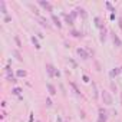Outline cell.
Here are the masks:
<instances>
[{
    "instance_id": "obj_1",
    "label": "cell",
    "mask_w": 122,
    "mask_h": 122,
    "mask_svg": "<svg viewBox=\"0 0 122 122\" xmlns=\"http://www.w3.org/2000/svg\"><path fill=\"white\" fill-rule=\"evenodd\" d=\"M101 98H102V101H103L105 105H112V103H113V98H112V95H111L108 91H105V89L101 92Z\"/></svg>"
},
{
    "instance_id": "obj_2",
    "label": "cell",
    "mask_w": 122,
    "mask_h": 122,
    "mask_svg": "<svg viewBox=\"0 0 122 122\" xmlns=\"http://www.w3.org/2000/svg\"><path fill=\"white\" fill-rule=\"evenodd\" d=\"M76 53H78V56H79L81 59H83V60L89 59V52H88L86 49H83V47H78V49H76Z\"/></svg>"
},
{
    "instance_id": "obj_3",
    "label": "cell",
    "mask_w": 122,
    "mask_h": 122,
    "mask_svg": "<svg viewBox=\"0 0 122 122\" xmlns=\"http://www.w3.org/2000/svg\"><path fill=\"white\" fill-rule=\"evenodd\" d=\"M37 3H39V5H40V6H42L43 9H46L47 12H52V10H53V7H52V5H50V3L47 2V0H39V2H37Z\"/></svg>"
},
{
    "instance_id": "obj_4",
    "label": "cell",
    "mask_w": 122,
    "mask_h": 122,
    "mask_svg": "<svg viewBox=\"0 0 122 122\" xmlns=\"http://www.w3.org/2000/svg\"><path fill=\"white\" fill-rule=\"evenodd\" d=\"M111 35H112V42H113V45H115L116 47H121V46H122V40L119 39V36L115 35V33H111Z\"/></svg>"
},
{
    "instance_id": "obj_5",
    "label": "cell",
    "mask_w": 122,
    "mask_h": 122,
    "mask_svg": "<svg viewBox=\"0 0 122 122\" xmlns=\"http://www.w3.org/2000/svg\"><path fill=\"white\" fill-rule=\"evenodd\" d=\"M55 66L53 65H50V63H46V72L49 73V76L50 78H55Z\"/></svg>"
},
{
    "instance_id": "obj_6",
    "label": "cell",
    "mask_w": 122,
    "mask_h": 122,
    "mask_svg": "<svg viewBox=\"0 0 122 122\" xmlns=\"http://www.w3.org/2000/svg\"><path fill=\"white\" fill-rule=\"evenodd\" d=\"M50 17H52V22L55 23V26H56L57 29H62V23H60V20H59V17H57L56 15H52Z\"/></svg>"
},
{
    "instance_id": "obj_7",
    "label": "cell",
    "mask_w": 122,
    "mask_h": 122,
    "mask_svg": "<svg viewBox=\"0 0 122 122\" xmlns=\"http://www.w3.org/2000/svg\"><path fill=\"white\" fill-rule=\"evenodd\" d=\"M95 26H96L98 29H101V30H103V29H105V26H103V23H102V19H101L99 16H96V17H95Z\"/></svg>"
},
{
    "instance_id": "obj_8",
    "label": "cell",
    "mask_w": 122,
    "mask_h": 122,
    "mask_svg": "<svg viewBox=\"0 0 122 122\" xmlns=\"http://www.w3.org/2000/svg\"><path fill=\"white\" fill-rule=\"evenodd\" d=\"M98 119H101V121H103V122H106V119H108V116H106V111L103 109V108H99V118Z\"/></svg>"
},
{
    "instance_id": "obj_9",
    "label": "cell",
    "mask_w": 122,
    "mask_h": 122,
    "mask_svg": "<svg viewBox=\"0 0 122 122\" xmlns=\"http://www.w3.org/2000/svg\"><path fill=\"white\" fill-rule=\"evenodd\" d=\"M39 22H40V25H42V26H45V27H50V23H49V20H47L46 17L39 16Z\"/></svg>"
},
{
    "instance_id": "obj_10",
    "label": "cell",
    "mask_w": 122,
    "mask_h": 122,
    "mask_svg": "<svg viewBox=\"0 0 122 122\" xmlns=\"http://www.w3.org/2000/svg\"><path fill=\"white\" fill-rule=\"evenodd\" d=\"M46 88H47V91H49V95H52V96H53V95H56V93H57V92H56V88H55L52 83H47V85H46Z\"/></svg>"
},
{
    "instance_id": "obj_11",
    "label": "cell",
    "mask_w": 122,
    "mask_h": 122,
    "mask_svg": "<svg viewBox=\"0 0 122 122\" xmlns=\"http://www.w3.org/2000/svg\"><path fill=\"white\" fill-rule=\"evenodd\" d=\"M63 17H65V22H66L69 26H72V25H73V22H75V20L71 17V15H65V13H63Z\"/></svg>"
},
{
    "instance_id": "obj_12",
    "label": "cell",
    "mask_w": 122,
    "mask_h": 122,
    "mask_svg": "<svg viewBox=\"0 0 122 122\" xmlns=\"http://www.w3.org/2000/svg\"><path fill=\"white\" fill-rule=\"evenodd\" d=\"M12 55H13L17 60H20V62L23 60V57H22V55H20V52H19V50H16V49H15V50H12Z\"/></svg>"
},
{
    "instance_id": "obj_13",
    "label": "cell",
    "mask_w": 122,
    "mask_h": 122,
    "mask_svg": "<svg viewBox=\"0 0 122 122\" xmlns=\"http://www.w3.org/2000/svg\"><path fill=\"white\" fill-rule=\"evenodd\" d=\"M32 43H33V45H35V47H36V49H37V50H39V49H40V47H42V46H40V43H39V40H37V37H36V36H32Z\"/></svg>"
},
{
    "instance_id": "obj_14",
    "label": "cell",
    "mask_w": 122,
    "mask_h": 122,
    "mask_svg": "<svg viewBox=\"0 0 122 122\" xmlns=\"http://www.w3.org/2000/svg\"><path fill=\"white\" fill-rule=\"evenodd\" d=\"M119 73H121V68H115V69H112V71H111V73H109V75H111V78H115V76H118Z\"/></svg>"
},
{
    "instance_id": "obj_15",
    "label": "cell",
    "mask_w": 122,
    "mask_h": 122,
    "mask_svg": "<svg viewBox=\"0 0 122 122\" xmlns=\"http://www.w3.org/2000/svg\"><path fill=\"white\" fill-rule=\"evenodd\" d=\"M76 10H78V13H79L83 19H86V16H88V15H86V10H85L83 7H76Z\"/></svg>"
},
{
    "instance_id": "obj_16",
    "label": "cell",
    "mask_w": 122,
    "mask_h": 122,
    "mask_svg": "<svg viewBox=\"0 0 122 122\" xmlns=\"http://www.w3.org/2000/svg\"><path fill=\"white\" fill-rule=\"evenodd\" d=\"M26 75H27V72H26V71H23V69L16 71V76H17V78H25Z\"/></svg>"
},
{
    "instance_id": "obj_17",
    "label": "cell",
    "mask_w": 122,
    "mask_h": 122,
    "mask_svg": "<svg viewBox=\"0 0 122 122\" xmlns=\"http://www.w3.org/2000/svg\"><path fill=\"white\" fill-rule=\"evenodd\" d=\"M71 36H73V37H82L83 33L79 32V30H72V32H71Z\"/></svg>"
},
{
    "instance_id": "obj_18",
    "label": "cell",
    "mask_w": 122,
    "mask_h": 122,
    "mask_svg": "<svg viewBox=\"0 0 122 122\" xmlns=\"http://www.w3.org/2000/svg\"><path fill=\"white\" fill-rule=\"evenodd\" d=\"M71 86L73 88V91H75V93H76V95H82V92L79 91V88H78V85H76L75 82H71Z\"/></svg>"
},
{
    "instance_id": "obj_19",
    "label": "cell",
    "mask_w": 122,
    "mask_h": 122,
    "mask_svg": "<svg viewBox=\"0 0 122 122\" xmlns=\"http://www.w3.org/2000/svg\"><path fill=\"white\" fill-rule=\"evenodd\" d=\"M23 91H22V88H13L12 89V93L13 95H16V96H20V93H22Z\"/></svg>"
},
{
    "instance_id": "obj_20",
    "label": "cell",
    "mask_w": 122,
    "mask_h": 122,
    "mask_svg": "<svg viewBox=\"0 0 122 122\" xmlns=\"http://www.w3.org/2000/svg\"><path fill=\"white\" fill-rule=\"evenodd\" d=\"M0 6H2V13L3 15H7V9H6V3L3 0H0Z\"/></svg>"
},
{
    "instance_id": "obj_21",
    "label": "cell",
    "mask_w": 122,
    "mask_h": 122,
    "mask_svg": "<svg viewBox=\"0 0 122 122\" xmlns=\"http://www.w3.org/2000/svg\"><path fill=\"white\" fill-rule=\"evenodd\" d=\"M105 39H106V29L101 30V42H105Z\"/></svg>"
},
{
    "instance_id": "obj_22",
    "label": "cell",
    "mask_w": 122,
    "mask_h": 122,
    "mask_svg": "<svg viewBox=\"0 0 122 122\" xmlns=\"http://www.w3.org/2000/svg\"><path fill=\"white\" fill-rule=\"evenodd\" d=\"M92 88H93V95H95V98H98V89H96V83H95V82H92Z\"/></svg>"
},
{
    "instance_id": "obj_23",
    "label": "cell",
    "mask_w": 122,
    "mask_h": 122,
    "mask_svg": "<svg viewBox=\"0 0 122 122\" xmlns=\"http://www.w3.org/2000/svg\"><path fill=\"white\" fill-rule=\"evenodd\" d=\"M76 16H78V10L75 9V10H72V12H71V17L75 20V19H76Z\"/></svg>"
},
{
    "instance_id": "obj_24",
    "label": "cell",
    "mask_w": 122,
    "mask_h": 122,
    "mask_svg": "<svg viewBox=\"0 0 122 122\" xmlns=\"http://www.w3.org/2000/svg\"><path fill=\"white\" fill-rule=\"evenodd\" d=\"M105 5H106V7H108V9H109V10H111V12H112V13H115V9H113V7H112V5H111V3H109V2H106V3H105Z\"/></svg>"
},
{
    "instance_id": "obj_25",
    "label": "cell",
    "mask_w": 122,
    "mask_h": 122,
    "mask_svg": "<svg viewBox=\"0 0 122 122\" xmlns=\"http://www.w3.org/2000/svg\"><path fill=\"white\" fill-rule=\"evenodd\" d=\"M5 71H6V75H9V73H13V72H12V68H10V65H7V66L5 68Z\"/></svg>"
},
{
    "instance_id": "obj_26",
    "label": "cell",
    "mask_w": 122,
    "mask_h": 122,
    "mask_svg": "<svg viewBox=\"0 0 122 122\" xmlns=\"http://www.w3.org/2000/svg\"><path fill=\"white\" fill-rule=\"evenodd\" d=\"M15 40H16V45H17V46H19V47H22V43H20V39H19V37H17V36H16V37H15Z\"/></svg>"
},
{
    "instance_id": "obj_27",
    "label": "cell",
    "mask_w": 122,
    "mask_h": 122,
    "mask_svg": "<svg viewBox=\"0 0 122 122\" xmlns=\"http://www.w3.org/2000/svg\"><path fill=\"white\" fill-rule=\"evenodd\" d=\"M82 79H83V82H85V83H89V78H88V75H83V76H82Z\"/></svg>"
},
{
    "instance_id": "obj_28",
    "label": "cell",
    "mask_w": 122,
    "mask_h": 122,
    "mask_svg": "<svg viewBox=\"0 0 122 122\" xmlns=\"http://www.w3.org/2000/svg\"><path fill=\"white\" fill-rule=\"evenodd\" d=\"M46 105H47V106H52V105H53V102H52V99H50V98H47V99H46Z\"/></svg>"
},
{
    "instance_id": "obj_29",
    "label": "cell",
    "mask_w": 122,
    "mask_h": 122,
    "mask_svg": "<svg viewBox=\"0 0 122 122\" xmlns=\"http://www.w3.org/2000/svg\"><path fill=\"white\" fill-rule=\"evenodd\" d=\"M69 62H71V65H72V66H73V68L76 69V66H78V65H76V62H75V60H72V59H69Z\"/></svg>"
},
{
    "instance_id": "obj_30",
    "label": "cell",
    "mask_w": 122,
    "mask_h": 122,
    "mask_svg": "<svg viewBox=\"0 0 122 122\" xmlns=\"http://www.w3.org/2000/svg\"><path fill=\"white\" fill-rule=\"evenodd\" d=\"M115 17H116V15H115V13H111V16H109V19H111V20H115Z\"/></svg>"
},
{
    "instance_id": "obj_31",
    "label": "cell",
    "mask_w": 122,
    "mask_h": 122,
    "mask_svg": "<svg viewBox=\"0 0 122 122\" xmlns=\"http://www.w3.org/2000/svg\"><path fill=\"white\" fill-rule=\"evenodd\" d=\"M111 88H112V89H113V91H115V92H116V85H115V83H113V82H111Z\"/></svg>"
},
{
    "instance_id": "obj_32",
    "label": "cell",
    "mask_w": 122,
    "mask_h": 122,
    "mask_svg": "<svg viewBox=\"0 0 122 122\" xmlns=\"http://www.w3.org/2000/svg\"><path fill=\"white\" fill-rule=\"evenodd\" d=\"M33 115H35V113H33V112H30V116H29V122H33Z\"/></svg>"
},
{
    "instance_id": "obj_33",
    "label": "cell",
    "mask_w": 122,
    "mask_h": 122,
    "mask_svg": "<svg viewBox=\"0 0 122 122\" xmlns=\"http://www.w3.org/2000/svg\"><path fill=\"white\" fill-rule=\"evenodd\" d=\"M55 76H57V78H59V76H60V72H59V71H57V69H55Z\"/></svg>"
},
{
    "instance_id": "obj_34",
    "label": "cell",
    "mask_w": 122,
    "mask_h": 122,
    "mask_svg": "<svg viewBox=\"0 0 122 122\" xmlns=\"http://www.w3.org/2000/svg\"><path fill=\"white\" fill-rule=\"evenodd\" d=\"M10 20H12V17H10V16H6V17H5V22H10Z\"/></svg>"
},
{
    "instance_id": "obj_35",
    "label": "cell",
    "mask_w": 122,
    "mask_h": 122,
    "mask_svg": "<svg viewBox=\"0 0 122 122\" xmlns=\"http://www.w3.org/2000/svg\"><path fill=\"white\" fill-rule=\"evenodd\" d=\"M56 122H62V118H60V116H57V119H56Z\"/></svg>"
},
{
    "instance_id": "obj_36",
    "label": "cell",
    "mask_w": 122,
    "mask_h": 122,
    "mask_svg": "<svg viewBox=\"0 0 122 122\" xmlns=\"http://www.w3.org/2000/svg\"><path fill=\"white\" fill-rule=\"evenodd\" d=\"M98 122H103V121H101V119H98Z\"/></svg>"
},
{
    "instance_id": "obj_37",
    "label": "cell",
    "mask_w": 122,
    "mask_h": 122,
    "mask_svg": "<svg viewBox=\"0 0 122 122\" xmlns=\"http://www.w3.org/2000/svg\"><path fill=\"white\" fill-rule=\"evenodd\" d=\"M36 122H40V121H36Z\"/></svg>"
},
{
    "instance_id": "obj_38",
    "label": "cell",
    "mask_w": 122,
    "mask_h": 122,
    "mask_svg": "<svg viewBox=\"0 0 122 122\" xmlns=\"http://www.w3.org/2000/svg\"><path fill=\"white\" fill-rule=\"evenodd\" d=\"M121 72H122V68H121Z\"/></svg>"
}]
</instances>
